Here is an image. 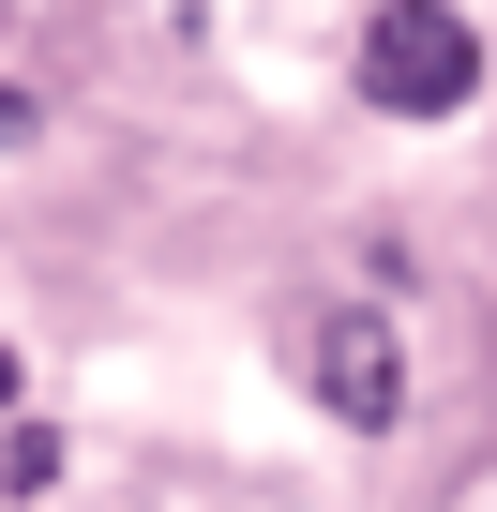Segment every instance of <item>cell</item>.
<instances>
[{"label":"cell","instance_id":"cell-4","mask_svg":"<svg viewBox=\"0 0 497 512\" xmlns=\"http://www.w3.org/2000/svg\"><path fill=\"white\" fill-rule=\"evenodd\" d=\"M0 407H16V347H0Z\"/></svg>","mask_w":497,"mask_h":512},{"label":"cell","instance_id":"cell-2","mask_svg":"<svg viewBox=\"0 0 497 512\" xmlns=\"http://www.w3.org/2000/svg\"><path fill=\"white\" fill-rule=\"evenodd\" d=\"M317 392L347 407V437H377V422H392V332H377V317H332V332H317Z\"/></svg>","mask_w":497,"mask_h":512},{"label":"cell","instance_id":"cell-1","mask_svg":"<svg viewBox=\"0 0 497 512\" xmlns=\"http://www.w3.org/2000/svg\"><path fill=\"white\" fill-rule=\"evenodd\" d=\"M362 91H377L392 121H452V106L482 91V31L452 16V0H392V16L362 31Z\"/></svg>","mask_w":497,"mask_h":512},{"label":"cell","instance_id":"cell-3","mask_svg":"<svg viewBox=\"0 0 497 512\" xmlns=\"http://www.w3.org/2000/svg\"><path fill=\"white\" fill-rule=\"evenodd\" d=\"M0 136H31V106H16V91H0Z\"/></svg>","mask_w":497,"mask_h":512}]
</instances>
